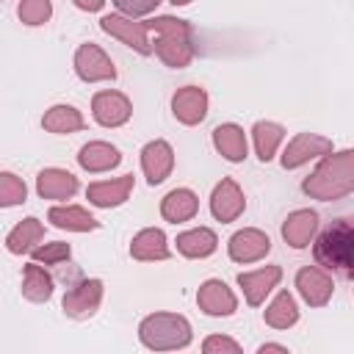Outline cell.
<instances>
[{"mask_svg":"<svg viewBox=\"0 0 354 354\" xmlns=\"http://www.w3.org/2000/svg\"><path fill=\"white\" fill-rule=\"evenodd\" d=\"M30 257H33L36 266H41V263L44 266H61L72 257V249L64 241H53V243H41V246L30 249Z\"/></svg>","mask_w":354,"mask_h":354,"instance_id":"32","label":"cell"},{"mask_svg":"<svg viewBox=\"0 0 354 354\" xmlns=\"http://www.w3.org/2000/svg\"><path fill=\"white\" fill-rule=\"evenodd\" d=\"M196 304L205 315H213V318H227L238 310L235 293L221 279H205L196 290Z\"/></svg>","mask_w":354,"mask_h":354,"instance_id":"13","label":"cell"},{"mask_svg":"<svg viewBox=\"0 0 354 354\" xmlns=\"http://www.w3.org/2000/svg\"><path fill=\"white\" fill-rule=\"evenodd\" d=\"M329 152H332L329 138L315 136V133H299L288 141L279 160H282V169H299V166L310 163L313 158H321V155H329Z\"/></svg>","mask_w":354,"mask_h":354,"instance_id":"10","label":"cell"},{"mask_svg":"<svg viewBox=\"0 0 354 354\" xmlns=\"http://www.w3.org/2000/svg\"><path fill=\"white\" fill-rule=\"evenodd\" d=\"M318 232V213L304 207V210H293L285 221H282V238L288 246L293 249H304L310 246V241Z\"/></svg>","mask_w":354,"mask_h":354,"instance_id":"18","label":"cell"},{"mask_svg":"<svg viewBox=\"0 0 354 354\" xmlns=\"http://www.w3.org/2000/svg\"><path fill=\"white\" fill-rule=\"evenodd\" d=\"M41 238H44V224H41L39 218L28 216V218H22V221L6 235V249H8L11 254H22V252L36 249V243H39Z\"/></svg>","mask_w":354,"mask_h":354,"instance_id":"27","label":"cell"},{"mask_svg":"<svg viewBox=\"0 0 354 354\" xmlns=\"http://www.w3.org/2000/svg\"><path fill=\"white\" fill-rule=\"evenodd\" d=\"M213 147H216V152H218L224 160H230V163H241V160H246V155H249L246 133H243V127H238V124H232V122L218 124V127L213 130Z\"/></svg>","mask_w":354,"mask_h":354,"instance_id":"19","label":"cell"},{"mask_svg":"<svg viewBox=\"0 0 354 354\" xmlns=\"http://www.w3.org/2000/svg\"><path fill=\"white\" fill-rule=\"evenodd\" d=\"M102 279H80V282H75L66 293H64V301H61V307H64V313L69 315V318H77V321H83V318H91L97 310H100V301H102Z\"/></svg>","mask_w":354,"mask_h":354,"instance_id":"7","label":"cell"},{"mask_svg":"<svg viewBox=\"0 0 354 354\" xmlns=\"http://www.w3.org/2000/svg\"><path fill=\"white\" fill-rule=\"evenodd\" d=\"M301 191L321 202H335V199L348 196L354 191V152L340 149V152L324 155L315 171L304 177Z\"/></svg>","mask_w":354,"mask_h":354,"instance_id":"1","label":"cell"},{"mask_svg":"<svg viewBox=\"0 0 354 354\" xmlns=\"http://www.w3.org/2000/svg\"><path fill=\"white\" fill-rule=\"evenodd\" d=\"M22 296H25L28 301H36V304L47 301V299L53 296V277H50L41 266L28 263V266L22 268Z\"/></svg>","mask_w":354,"mask_h":354,"instance_id":"30","label":"cell"},{"mask_svg":"<svg viewBox=\"0 0 354 354\" xmlns=\"http://www.w3.org/2000/svg\"><path fill=\"white\" fill-rule=\"evenodd\" d=\"M158 6H160V0H144V3L119 0V3H113V11L122 14V17H127V19H141V17L152 14V11H158Z\"/></svg>","mask_w":354,"mask_h":354,"instance_id":"34","label":"cell"},{"mask_svg":"<svg viewBox=\"0 0 354 354\" xmlns=\"http://www.w3.org/2000/svg\"><path fill=\"white\" fill-rule=\"evenodd\" d=\"M133 174H122V177H113V180H100V183H91L86 188V199L94 205V207H119L127 202L130 191H133Z\"/></svg>","mask_w":354,"mask_h":354,"instance_id":"17","label":"cell"},{"mask_svg":"<svg viewBox=\"0 0 354 354\" xmlns=\"http://www.w3.org/2000/svg\"><path fill=\"white\" fill-rule=\"evenodd\" d=\"M47 218L53 221V227L69 230V232H91L100 227V221L86 207H77V205H55L47 210Z\"/></svg>","mask_w":354,"mask_h":354,"instance_id":"25","label":"cell"},{"mask_svg":"<svg viewBox=\"0 0 354 354\" xmlns=\"http://www.w3.org/2000/svg\"><path fill=\"white\" fill-rule=\"evenodd\" d=\"M296 290L310 307H324L335 293V282L321 266H304L296 271Z\"/></svg>","mask_w":354,"mask_h":354,"instance_id":"11","label":"cell"},{"mask_svg":"<svg viewBox=\"0 0 354 354\" xmlns=\"http://www.w3.org/2000/svg\"><path fill=\"white\" fill-rule=\"evenodd\" d=\"M279 279H282V268L279 266H263V268L238 274V285H241V290L246 296V304H252V307H260L266 301V296L279 285Z\"/></svg>","mask_w":354,"mask_h":354,"instance_id":"16","label":"cell"},{"mask_svg":"<svg viewBox=\"0 0 354 354\" xmlns=\"http://www.w3.org/2000/svg\"><path fill=\"white\" fill-rule=\"evenodd\" d=\"M100 28L108 36L119 39L122 44H127L130 50H136L138 55H152V41H149V33H147L141 19H127V17L116 14V11H111V14L100 17Z\"/></svg>","mask_w":354,"mask_h":354,"instance_id":"5","label":"cell"},{"mask_svg":"<svg viewBox=\"0 0 354 354\" xmlns=\"http://www.w3.org/2000/svg\"><path fill=\"white\" fill-rule=\"evenodd\" d=\"M268 252H271V238H268L263 230H254V227L238 230V232L230 238V243H227L230 260H232V263H241V266L257 263V260H263Z\"/></svg>","mask_w":354,"mask_h":354,"instance_id":"9","label":"cell"},{"mask_svg":"<svg viewBox=\"0 0 354 354\" xmlns=\"http://www.w3.org/2000/svg\"><path fill=\"white\" fill-rule=\"evenodd\" d=\"M147 33H155L152 53L171 69H183L194 58V44H191V25L177 17H152L144 19Z\"/></svg>","mask_w":354,"mask_h":354,"instance_id":"2","label":"cell"},{"mask_svg":"<svg viewBox=\"0 0 354 354\" xmlns=\"http://www.w3.org/2000/svg\"><path fill=\"white\" fill-rule=\"evenodd\" d=\"M202 354H243V348L230 335H210L202 340Z\"/></svg>","mask_w":354,"mask_h":354,"instance_id":"35","label":"cell"},{"mask_svg":"<svg viewBox=\"0 0 354 354\" xmlns=\"http://www.w3.org/2000/svg\"><path fill=\"white\" fill-rule=\"evenodd\" d=\"M282 138H285V127L277 124V122H257V124L252 127L254 152H257V158H260L263 163H268V160L277 155Z\"/></svg>","mask_w":354,"mask_h":354,"instance_id":"29","label":"cell"},{"mask_svg":"<svg viewBox=\"0 0 354 354\" xmlns=\"http://www.w3.org/2000/svg\"><path fill=\"white\" fill-rule=\"evenodd\" d=\"M351 224L348 218L332 221L315 241V260L324 266L326 274H337L340 279H351L354 274V260H351Z\"/></svg>","mask_w":354,"mask_h":354,"instance_id":"3","label":"cell"},{"mask_svg":"<svg viewBox=\"0 0 354 354\" xmlns=\"http://www.w3.org/2000/svg\"><path fill=\"white\" fill-rule=\"evenodd\" d=\"M75 6L83 8V11H100V8H102V3H80V0H77Z\"/></svg>","mask_w":354,"mask_h":354,"instance_id":"37","label":"cell"},{"mask_svg":"<svg viewBox=\"0 0 354 354\" xmlns=\"http://www.w3.org/2000/svg\"><path fill=\"white\" fill-rule=\"evenodd\" d=\"M130 257H133V260H141V263L169 260V243H166L163 230L147 227V230L136 232L133 241H130Z\"/></svg>","mask_w":354,"mask_h":354,"instance_id":"22","label":"cell"},{"mask_svg":"<svg viewBox=\"0 0 354 354\" xmlns=\"http://www.w3.org/2000/svg\"><path fill=\"white\" fill-rule=\"evenodd\" d=\"M171 113L180 124H199L207 116V91L202 86H183L171 94Z\"/></svg>","mask_w":354,"mask_h":354,"instance_id":"12","label":"cell"},{"mask_svg":"<svg viewBox=\"0 0 354 354\" xmlns=\"http://www.w3.org/2000/svg\"><path fill=\"white\" fill-rule=\"evenodd\" d=\"M75 75L83 83H102V80H116V66L105 55V50L94 41H86L75 50Z\"/></svg>","mask_w":354,"mask_h":354,"instance_id":"6","label":"cell"},{"mask_svg":"<svg viewBox=\"0 0 354 354\" xmlns=\"http://www.w3.org/2000/svg\"><path fill=\"white\" fill-rule=\"evenodd\" d=\"M257 354H290V351L285 346H279V343H263L257 348Z\"/></svg>","mask_w":354,"mask_h":354,"instance_id":"36","label":"cell"},{"mask_svg":"<svg viewBox=\"0 0 354 354\" xmlns=\"http://www.w3.org/2000/svg\"><path fill=\"white\" fill-rule=\"evenodd\" d=\"M243 210H246V196H243V191L238 188L235 180L224 177V180L213 188V194H210V213H213V218L221 221V224H230V221H235Z\"/></svg>","mask_w":354,"mask_h":354,"instance_id":"15","label":"cell"},{"mask_svg":"<svg viewBox=\"0 0 354 354\" xmlns=\"http://www.w3.org/2000/svg\"><path fill=\"white\" fill-rule=\"evenodd\" d=\"M17 17H19L25 25H30V28L44 25V22L53 17V3H50V0H22V3L17 6Z\"/></svg>","mask_w":354,"mask_h":354,"instance_id":"33","label":"cell"},{"mask_svg":"<svg viewBox=\"0 0 354 354\" xmlns=\"http://www.w3.org/2000/svg\"><path fill=\"white\" fill-rule=\"evenodd\" d=\"M25 199H28V188L22 177L11 171H0V207H14V205H22Z\"/></svg>","mask_w":354,"mask_h":354,"instance_id":"31","label":"cell"},{"mask_svg":"<svg viewBox=\"0 0 354 354\" xmlns=\"http://www.w3.org/2000/svg\"><path fill=\"white\" fill-rule=\"evenodd\" d=\"M119 160H122V152H119L113 144H108V141H88V144H83L80 152H77L80 169H86V171H91V174L111 171V169L119 166Z\"/></svg>","mask_w":354,"mask_h":354,"instance_id":"20","label":"cell"},{"mask_svg":"<svg viewBox=\"0 0 354 354\" xmlns=\"http://www.w3.org/2000/svg\"><path fill=\"white\" fill-rule=\"evenodd\" d=\"M174 169V149L169 141L155 138L149 144H144L141 149V171L147 177L149 185H160Z\"/></svg>","mask_w":354,"mask_h":354,"instance_id":"14","label":"cell"},{"mask_svg":"<svg viewBox=\"0 0 354 354\" xmlns=\"http://www.w3.org/2000/svg\"><path fill=\"white\" fill-rule=\"evenodd\" d=\"M91 116L102 127H122V124L130 122L133 105H130V100L122 91L105 88V91H97L91 97Z\"/></svg>","mask_w":354,"mask_h":354,"instance_id":"8","label":"cell"},{"mask_svg":"<svg viewBox=\"0 0 354 354\" xmlns=\"http://www.w3.org/2000/svg\"><path fill=\"white\" fill-rule=\"evenodd\" d=\"M196 213H199V199H196V194L191 188H174L160 202V216L166 221H171V224L191 221Z\"/></svg>","mask_w":354,"mask_h":354,"instance_id":"24","label":"cell"},{"mask_svg":"<svg viewBox=\"0 0 354 354\" xmlns=\"http://www.w3.org/2000/svg\"><path fill=\"white\" fill-rule=\"evenodd\" d=\"M177 252L188 260H205L210 257L216 249H218V238L213 230L207 227H194V230H185L177 235Z\"/></svg>","mask_w":354,"mask_h":354,"instance_id":"23","label":"cell"},{"mask_svg":"<svg viewBox=\"0 0 354 354\" xmlns=\"http://www.w3.org/2000/svg\"><path fill=\"white\" fill-rule=\"evenodd\" d=\"M138 340L149 351H177L194 340V332L180 313H152L138 324Z\"/></svg>","mask_w":354,"mask_h":354,"instance_id":"4","label":"cell"},{"mask_svg":"<svg viewBox=\"0 0 354 354\" xmlns=\"http://www.w3.org/2000/svg\"><path fill=\"white\" fill-rule=\"evenodd\" d=\"M41 127H44L47 133L66 136V133L83 130V127H86V119H83V113H80L75 105H64V102H61V105H53V108L44 111Z\"/></svg>","mask_w":354,"mask_h":354,"instance_id":"26","label":"cell"},{"mask_svg":"<svg viewBox=\"0 0 354 354\" xmlns=\"http://www.w3.org/2000/svg\"><path fill=\"white\" fill-rule=\"evenodd\" d=\"M36 191L41 199H72L77 194V177L66 169H41L36 177Z\"/></svg>","mask_w":354,"mask_h":354,"instance_id":"21","label":"cell"},{"mask_svg":"<svg viewBox=\"0 0 354 354\" xmlns=\"http://www.w3.org/2000/svg\"><path fill=\"white\" fill-rule=\"evenodd\" d=\"M263 321L274 329H290L296 321H299V307H296V299L288 293V290H279L271 304L266 307L263 313Z\"/></svg>","mask_w":354,"mask_h":354,"instance_id":"28","label":"cell"}]
</instances>
